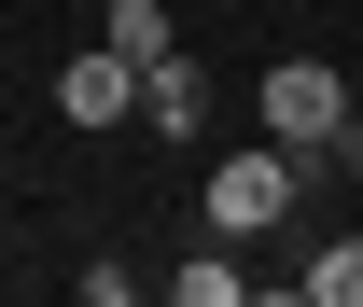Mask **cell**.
Returning <instances> with one entry per match:
<instances>
[{
  "instance_id": "obj_4",
  "label": "cell",
  "mask_w": 363,
  "mask_h": 307,
  "mask_svg": "<svg viewBox=\"0 0 363 307\" xmlns=\"http://www.w3.org/2000/svg\"><path fill=\"white\" fill-rule=\"evenodd\" d=\"M140 112H154L168 140H196L210 126V70H196V56H154V70H140Z\"/></svg>"
},
{
  "instance_id": "obj_1",
  "label": "cell",
  "mask_w": 363,
  "mask_h": 307,
  "mask_svg": "<svg viewBox=\"0 0 363 307\" xmlns=\"http://www.w3.org/2000/svg\"><path fill=\"white\" fill-rule=\"evenodd\" d=\"M321 154H294V140H266V154H224L210 168V238H266L279 210H294V182H308Z\"/></svg>"
},
{
  "instance_id": "obj_2",
  "label": "cell",
  "mask_w": 363,
  "mask_h": 307,
  "mask_svg": "<svg viewBox=\"0 0 363 307\" xmlns=\"http://www.w3.org/2000/svg\"><path fill=\"white\" fill-rule=\"evenodd\" d=\"M335 126H350V84H335L321 56H279V70H266V140H294V154H321Z\"/></svg>"
},
{
  "instance_id": "obj_8",
  "label": "cell",
  "mask_w": 363,
  "mask_h": 307,
  "mask_svg": "<svg viewBox=\"0 0 363 307\" xmlns=\"http://www.w3.org/2000/svg\"><path fill=\"white\" fill-rule=\"evenodd\" d=\"M321 168H363V112H350V126H335V140H321Z\"/></svg>"
},
{
  "instance_id": "obj_3",
  "label": "cell",
  "mask_w": 363,
  "mask_h": 307,
  "mask_svg": "<svg viewBox=\"0 0 363 307\" xmlns=\"http://www.w3.org/2000/svg\"><path fill=\"white\" fill-rule=\"evenodd\" d=\"M56 112H70V126H126V112H140V70L112 43H84L70 70H56Z\"/></svg>"
},
{
  "instance_id": "obj_6",
  "label": "cell",
  "mask_w": 363,
  "mask_h": 307,
  "mask_svg": "<svg viewBox=\"0 0 363 307\" xmlns=\"http://www.w3.org/2000/svg\"><path fill=\"white\" fill-rule=\"evenodd\" d=\"M308 307H363V238H335V252L308 265Z\"/></svg>"
},
{
  "instance_id": "obj_7",
  "label": "cell",
  "mask_w": 363,
  "mask_h": 307,
  "mask_svg": "<svg viewBox=\"0 0 363 307\" xmlns=\"http://www.w3.org/2000/svg\"><path fill=\"white\" fill-rule=\"evenodd\" d=\"M168 294H182V307H238V265H224V252H196V265H168Z\"/></svg>"
},
{
  "instance_id": "obj_5",
  "label": "cell",
  "mask_w": 363,
  "mask_h": 307,
  "mask_svg": "<svg viewBox=\"0 0 363 307\" xmlns=\"http://www.w3.org/2000/svg\"><path fill=\"white\" fill-rule=\"evenodd\" d=\"M98 43L126 56V70H154V56H182V28H168V0H112V14H98Z\"/></svg>"
}]
</instances>
